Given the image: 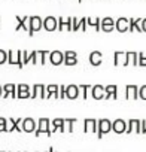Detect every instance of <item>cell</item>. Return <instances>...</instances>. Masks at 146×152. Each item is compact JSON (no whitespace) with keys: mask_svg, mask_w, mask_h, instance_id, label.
Wrapping results in <instances>:
<instances>
[{"mask_svg":"<svg viewBox=\"0 0 146 152\" xmlns=\"http://www.w3.org/2000/svg\"><path fill=\"white\" fill-rule=\"evenodd\" d=\"M110 131H112V122H110V119L101 118V119L97 121V137L99 139H103V136L107 134V133H110Z\"/></svg>","mask_w":146,"mask_h":152,"instance_id":"1","label":"cell"},{"mask_svg":"<svg viewBox=\"0 0 146 152\" xmlns=\"http://www.w3.org/2000/svg\"><path fill=\"white\" fill-rule=\"evenodd\" d=\"M42 27H43V20L40 17H37V15L30 17V20H28V36H33Z\"/></svg>","mask_w":146,"mask_h":152,"instance_id":"2","label":"cell"},{"mask_svg":"<svg viewBox=\"0 0 146 152\" xmlns=\"http://www.w3.org/2000/svg\"><path fill=\"white\" fill-rule=\"evenodd\" d=\"M51 121L48 119V118H40L39 119V127H36V131H34V136L36 137H39L42 133H45L46 136H51L52 133H51Z\"/></svg>","mask_w":146,"mask_h":152,"instance_id":"3","label":"cell"},{"mask_svg":"<svg viewBox=\"0 0 146 152\" xmlns=\"http://www.w3.org/2000/svg\"><path fill=\"white\" fill-rule=\"evenodd\" d=\"M100 30H103L104 33H110L115 30V20L110 17H106L100 21Z\"/></svg>","mask_w":146,"mask_h":152,"instance_id":"4","label":"cell"},{"mask_svg":"<svg viewBox=\"0 0 146 152\" xmlns=\"http://www.w3.org/2000/svg\"><path fill=\"white\" fill-rule=\"evenodd\" d=\"M21 122H23V118H8V133H11V131H18V133H21L23 130H21Z\"/></svg>","mask_w":146,"mask_h":152,"instance_id":"5","label":"cell"},{"mask_svg":"<svg viewBox=\"0 0 146 152\" xmlns=\"http://www.w3.org/2000/svg\"><path fill=\"white\" fill-rule=\"evenodd\" d=\"M21 130L26 133H34L36 131V121L33 118H24L21 122Z\"/></svg>","mask_w":146,"mask_h":152,"instance_id":"6","label":"cell"},{"mask_svg":"<svg viewBox=\"0 0 146 152\" xmlns=\"http://www.w3.org/2000/svg\"><path fill=\"white\" fill-rule=\"evenodd\" d=\"M78 30L87 31V18H81V20H78L76 17L72 18V31H78Z\"/></svg>","mask_w":146,"mask_h":152,"instance_id":"7","label":"cell"},{"mask_svg":"<svg viewBox=\"0 0 146 152\" xmlns=\"http://www.w3.org/2000/svg\"><path fill=\"white\" fill-rule=\"evenodd\" d=\"M57 23H58L57 30H60V31H63V30L72 31V17H69V18H63V17H60V18L57 20Z\"/></svg>","mask_w":146,"mask_h":152,"instance_id":"8","label":"cell"},{"mask_svg":"<svg viewBox=\"0 0 146 152\" xmlns=\"http://www.w3.org/2000/svg\"><path fill=\"white\" fill-rule=\"evenodd\" d=\"M125 130H127V122L124 119L119 118L112 122V131H115L116 134H122V133H125Z\"/></svg>","mask_w":146,"mask_h":152,"instance_id":"9","label":"cell"},{"mask_svg":"<svg viewBox=\"0 0 146 152\" xmlns=\"http://www.w3.org/2000/svg\"><path fill=\"white\" fill-rule=\"evenodd\" d=\"M79 94H81V91H79L78 85H67L66 87V99L75 100L79 97Z\"/></svg>","mask_w":146,"mask_h":152,"instance_id":"10","label":"cell"},{"mask_svg":"<svg viewBox=\"0 0 146 152\" xmlns=\"http://www.w3.org/2000/svg\"><path fill=\"white\" fill-rule=\"evenodd\" d=\"M49 61L54 66H60L64 61V54L61 51H52V52H49Z\"/></svg>","mask_w":146,"mask_h":152,"instance_id":"11","label":"cell"},{"mask_svg":"<svg viewBox=\"0 0 146 152\" xmlns=\"http://www.w3.org/2000/svg\"><path fill=\"white\" fill-rule=\"evenodd\" d=\"M125 99L137 100L139 99V87L137 85H127L125 87Z\"/></svg>","mask_w":146,"mask_h":152,"instance_id":"12","label":"cell"},{"mask_svg":"<svg viewBox=\"0 0 146 152\" xmlns=\"http://www.w3.org/2000/svg\"><path fill=\"white\" fill-rule=\"evenodd\" d=\"M84 131L85 133H97V119L87 118L84 121Z\"/></svg>","mask_w":146,"mask_h":152,"instance_id":"13","label":"cell"},{"mask_svg":"<svg viewBox=\"0 0 146 152\" xmlns=\"http://www.w3.org/2000/svg\"><path fill=\"white\" fill-rule=\"evenodd\" d=\"M139 133L140 134V119H130L128 122H127V130H125V133L127 134H131V133Z\"/></svg>","mask_w":146,"mask_h":152,"instance_id":"14","label":"cell"},{"mask_svg":"<svg viewBox=\"0 0 146 152\" xmlns=\"http://www.w3.org/2000/svg\"><path fill=\"white\" fill-rule=\"evenodd\" d=\"M57 26H58V23H57V18H55V17H46V18L43 20V28H45L46 31H54V30H57Z\"/></svg>","mask_w":146,"mask_h":152,"instance_id":"15","label":"cell"},{"mask_svg":"<svg viewBox=\"0 0 146 152\" xmlns=\"http://www.w3.org/2000/svg\"><path fill=\"white\" fill-rule=\"evenodd\" d=\"M115 28L119 31V33H125L128 31V18L125 17H121L115 21Z\"/></svg>","mask_w":146,"mask_h":152,"instance_id":"16","label":"cell"},{"mask_svg":"<svg viewBox=\"0 0 146 152\" xmlns=\"http://www.w3.org/2000/svg\"><path fill=\"white\" fill-rule=\"evenodd\" d=\"M36 97H40V99H46V93H45V85H42V84H36V85H33V91H31V99H36Z\"/></svg>","mask_w":146,"mask_h":152,"instance_id":"17","label":"cell"},{"mask_svg":"<svg viewBox=\"0 0 146 152\" xmlns=\"http://www.w3.org/2000/svg\"><path fill=\"white\" fill-rule=\"evenodd\" d=\"M91 96H93L94 100H103L104 99V87L103 85L91 87Z\"/></svg>","mask_w":146,"mask_h":152,"instance_id":"18","label":"cell"},{"mask_svg":"<svg viewBox=\"0 0 146 152\" xmlns=\"http://www.w3.org/2000/svg\"><path fill=\"white\" fill-rule=\"evenodd\" d=\"M15 20H17V27H15V30L18 31V30H26V31H28V20H30V17H15Z\"/></svg>","mask_w":146,"mask_h":152,"instance_id":"19","label":"cell"},{"mask_svg":"<svg viewBox=\"0 0 146 152\" xmlns=\"http://www.w3.org/2000/svg\"><path fill=\"white\" fill-rule=\"evenodd\" d=\"M140 23H142V18H130L128 20V31H139V33H142Z\"/></svg>","mask_w":146,"mask_h":152,"instance_id":"20","label":"cell"},{"mask_svg":"<svg viewBox=\"0 0 146 152\" xmlns=\"http://www.w3.org/2000/svg\"><path fill=\"white\" fill-rule=\"evenodd\" d=\"M118 99V87L116 85H107L104 87V99L109 100V99Z\"/></svg>","mask_w":146,"mask_h":152,"instance_id":"21","label":"cell"},{"mask_svg":"<svg viewBox=\"0 0 146 152\" xmlns=\"http://www.w3.org/2000/svg\"><path fill=\"white\" fill-rule=\"evenodd\" d=\"M8 97H12V99L17 97V94H15V84L3 85V99H8Z\"/></svg>","mask_w":146,"mask_h":152,"instance_id":"22","label":"cell"},{"mask_svg":"<svg viewBox=\"0 0 146 152\" xmlns=\"http://www.w3.org/2000/svg\"><path fill=\"white\" fill-rule=\"evenodd\" d=\"M101 61H103V54L100 51H94V52L90 54V63L93 66H100Z\"/></svg>","mask_w":146,"mask_h":152,"instance_id":"23","label":"cell"},{"mask_svg":"<svg viewBox=\"0 0 146 152\" xmlns=\"http://www.w3.org/2000/svg\"><path fill=\"white\" fill-rule=\"evenodd\" d=\"M125 61H127V57H125V52H121V51H116L113 54V64L115 66H125Z\"/></svg>","mask_w":146,"mask_h":152,"instance_id":"24","label":"cell"},{"mask_svg":"<svg viewBox=\"0 0 146 152\" xmlns=\"http://www.w3.org/2000/svg\"><path fill=\"white\" fill-rule=\"evenodd\" d=\"M45 93H46V99H51V97L58 99V85L52 84V85L45 87Z\"/></svg>","mask_w":146,"mask_h":152,"instance_id":"25","label":"cell"},{"mask_svg":"<svg viewBox=\"0 0 146 152\" xmlns=\"http://www.w3.org/2000/svg\"><path fill=\"white\" fill-rule=\"evenodd\" d=\"M100 18L99 17H88L87 18V26H91V27H94L97 31L100 30Z\"/></svg>","mask_w":146,"mask_h":152,"instance_id":"26","label":"cell"},{"mask_svg":"<svg viewBox=\"0 0 146 152\" xmlns=\"http://www.w3.org/2000/svg\"><path fill=\"white\" fill-rule=\"evenodd\" d=\"M125 57H127L125 66H128V64L137 66V52H125Z\"/></svg>","mask_w":146,"mask_h":152,"instance_id":"27","label":"cell"},{"mask_svg":"<svg viewBox=\"0 0 146 152\" xmlns=\"http://www.w3.org/2000/svg\"><path fill=\"white\" fill-rule=\"evenodd\" d=\"M78 122V119L76 118H69V119H64V124H67V130L66 131H69V133H73L75 130H73V125H75Z\"/></svg>","mask_w":146,"mask_h":152,"instance_id":"28","label":"cell"},{"mask_svg":"<svg viewBox=\"0 0 146 152\" xmlns=\"http://www.w3.org/2000/svg\"><path fill=\"white\" fill-rule=\"evenodd\" d=\"M137 66L146 67V55L143 52H137Z\"/></svg>","mask_w":146,"mask_h":152,"instance_id":"29","label":"cell"},{"mask_svg":"<svg viewBox=\"0 0 146 152\" xmlns=\"http://www.w3.org/2000/svg\"><path fill=\"white\" fill-rule=\"evenodd\" d=\"M17 99H31V93L30 91H17Z\"/></svg>","mask_w":146,"mask_h":152,"instance_id":"30","label":"cell"},{"mask_svg":"<svg viewBox=\"0 0 146 152\" xmlns=\"http://www.w3.org/2000/svg\"><path fill=\"white\" fill-rule=\"evenodd\" d=\"M8 63L9 64H17V52L14 54V51H8Z\"/></svg>","mask_w":146,"mask_h":152,"instance_id":"31","label":"cell"},{"mask_svg":"<svg viewBox=\"0 0 146 152\" xmlns=\"http://www.w3.org/2000/svg\"><path fill=\"white\" fill-rule=\"evenodd\" d=\"M78 88H79V91H82V97L87 100V96H88L87 93H88V90H91V85H88V84L87 85H78Z\"/></svg>","mask_w":146,"mask_h":152,"instance_id":"32","label":"cell"},{"mask_svg":"<svg viewBox=\"0 0 146 152\" xmlns=\"http://www.w3.org/2000/svg\"><path fill=\"white\" fill-rule=\"evenodd\" d=\"M49 55V52L48 51H39L37 52V57L40 58V64H45L46 63V57Z\"/></svg>","mask_w":146,"mask_h":152,"instance_id":"33","label":"cell"},{"mask_svg":"<svg viewBox=\"0 0 146 152\" xmlns=\"http://www.w3.org/2000/svg\"><path fill=\"white\" fill-rule=\"evenodd\" d=\"M28 63L37 64V51H33L31 54H28Z\"/></svg>","mask_w":146,"mask_h":152,"instance_id":"34","label":"cell"},{"mask_svg":"<svg viewBox=\"0 0 146 152\" xmlns=\"http://www.w3.org/2000/svg\"><path fill=\"white\" fill-rule=\"evenodd\" d=\"M5 63H8V52L0 49V64H5Z\"/></svg>","mask_w":146,"mask_h":152,"instance_id":"35","label":"cell"},{"mask_svg":"<svg viewBox=\"0 0 146 152\" xmlns=\"http://www.w3.org/2000/svg\"><path fill=\"white\" fill-rule=\"evenodd\" d=\"M139 99L146 100V85H142V87L139 88Z\"/></svg>","mask_w":146,"mask_h":152,"instance_id":"36","label":"cell"},{"mask_svg":"<svg viewBox=\"0 0 146 152\" xmlns=\"http://www.w3.org/2000/svg\"><path fill=\"white\" fill-rule=\"evenodd\" d=\"M64 64L66 66H75V64H78V58H64Z\"/></svg>","mask_w":146,"mask_h":152,"instance_id":"37","label":"cell"},{"mask_svg":"<svg viewBox=\"0 0 146 152\" xmlns=\"http://www.w3.org/2000/svg\"><path fill=\"white\" fill-rule=\"evenodd\" d=\"M64 58H78V54L75 51H66L64 52Z\"/></svg>","mask_w":146,"mask_h":152,"instance_id":"38","label":"cell"},{"mask_svg":"<svg viewBox=\"0 0 146 152\" xmlns=\"http://www.w3.org/2000/svg\"><path fill=\"white\" fill-rule=\"evenodd\" d=\"M58 99H66V87H58Z\"/></svg>","mask_w":146,"mask_h":152,"instance_id":"39","label":"cell"},{"mask_svg":"<svg viewBox=\"0 0 146 152\" xmlns=\"http://www.w3.org/2000/svg\"><path fill=\"white\" fill-rule=\"evenodd\" d=\"M17 91H30V87L27 84H20L17 87Z\"/></svg>","mask_w":146,"mask_h":152,"instance_id":"40","label":"cell"},{"mask_svg":"<svg viewBox=\"0 0 146 152\" xmlns=\"http://www.w3.org/2000/svg\"><path fill=\"white\" fill-rule=\"evenodd\" d=\"M140 133H146V121L143 119V121H140Z\"/></svg>","mask_w":146,"mask_h":152,"instance_id":"41","label":"cell"},{"mask_svg":"<svg viewBox=\"0 0 146 152\" xmlns=\"http://www.w3.org/2000/svg\"><path fill=\"white\" fill-rule=\"evenodd\" d=\"M140 27H142V33H143V31L146 33V18H142V23H140Z\"/></svg>","mask_w":146,"mask_h":152,"instance_id":"42","label":"cell"},{"mask_svg":"<svg viewBox=\"0 0 146 152\" xmlns=\"http://www.w3.org/2000/svg\"><path fill=\"white\" fill-rule=\"evenodd\" d=\"M8 130V124H0V133H3Z\"/></svg>","mask_w":146,"mask_h":152,"instance_id":"43","label":"cell"},{"mask_svg":"<svg viewBox=\"0 0 146 152\" xmlns=\"http://www.w3.org/2000/svg\"><path fill=\"white\" fill-rule=\"evenodd\" d=\"M0 124H8V119L6 118H0Z\"/></svg>","mask_w":146,"mask_h":152,"instance_id":"44","label":"cell"},{"mask_svg":"<svg viewBox=\"0 0 146 152\" xmlns=\"http://www.w3.org/2000/svg\"><path fill=\"white\" fill-rule=\"evenodd\" d=\"M2 96H3V87L0 85V97H2Z\"/></svg>","mask_w":146,"mask_h":152,"instance_id":"45","label":"cell"},{"mask_svg":"<svg viewBox=\"0 0 146 152\" xmlns=\"http://www.w3.org/2000/svg\"><path fill=\"white\" fill-rule=\"evenodd\" d=\"M49 152H55V151H54V149H52V148H51V149H49Z\"/></svg>","mask_w":146,"mask_h":152,"instance_id":"46","label":"cell"},{"mask_svg":"<svg viewBox=\"0 0 146 152\" xmlns=\"http://www.w3.org/2000/svg\"><path fill=\"white\" fill-rule=\"evenodd\" d=\"M79 2H82V0H79Z\"/></svg>","mask_w":146,"mask_h":152,"instance_id":"47","label":"cell"},{"mask_svg":"<svg viewBox=\"0 0 146 152\" xmlns=\"http://www.w3.org/2000/svg\"><path fill=\"white\" fill-rule=\"evenodd\" d=\"M78 2H79V0H78Z\"/></svg>","mask_w":146,"mask_h":152,"instance_id":"48","label":"cell"},{"mask_svg":"<svg viewBox=\"0 0 146 152\" xmlns=\"http://www.w3.org/2000/svg\"><path fill=\"white\" fill-rule=\"evenodd\" d=\"M0 152H2V151H0Z\"/></svg>","mask_w":146,"mask_h":152,"instance_id":"49","label":"cell"},{"mask_svg":"<svg viewBox=\"0 0 146 152\" xmlns=\"http://www.w3.org/2000/svg\"><path fill=\"white\" fill-rule=\"evenodd\" d=\"M48 152H49V151H48Z\"/></svg>","mask_w":146,"mask_h":152,"instance_id":"50","label":"cell"}]
</instances>
